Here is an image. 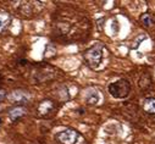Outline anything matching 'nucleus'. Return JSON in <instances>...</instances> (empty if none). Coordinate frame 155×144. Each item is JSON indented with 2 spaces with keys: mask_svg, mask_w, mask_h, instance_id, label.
Returning <instances> with one entry per match:
<instances>
[{
  "mask_svg": "<svg viewBox=\"0 0 155 144\" xmlns=\"http://www.w3.org/2000/svg\"><path fill=\"white\" fill-rule=\"evenodd\" d=\"M109 89V93L116 98V99H124L126 98L130 92H131V84L127 80H117V81H115L112 83L109 84L107 87Z\"/></svg>",
  "mask_w": 155,
  "mask_h": 144,
  "instance_id": "1",
  "label": "nucleus"
},
{
  "mask_svg": "<svg viewBox=\"0 0 155 144\" xmlns=\"http://www.w3.org/2000/svg\"><path fill=\"white\" fill-rule=\"evenodd\" d=\"M103 50H104L103 44L98 43L84 53V59L92 68H98L100 66V62L103 60Z\"/></svg>",
  "mask_w": 155,
  "mask_h": 144,
  "instance_id": "2",
  "label": "nucleus"
},
{
  "mask_svg": "<svg viewBox=\"0 0 155 144\" xmlns=\"http://www.w3.org/2000/svg\"><path fill=\"white\" fill-rule=\"evenodd\" d=\"M56 138L61 144H74L78 139V133L73 129H64L58 133Z\"/></svg>",
  "mask_w": 155,
  "mask_h": 144,
  "instance_id": "3",
  "label": "nucleus"
},
{
  "mask_svg": "<svg viewBox=\"0 0 155 144\" xmlns=\"http://www.w3.org/2000/svg\"><path fill=\"white\" fill-rule=\"evenodd\" d=\"M8 99L12 103H27L29 100V94H28V92L18 89V90L11 92L8 95Z\"/></svg>",
  "mask_w": 155,
  "mask_h": 144,
  "instance_id": "4",
  "label": "nucleus"
},
{
  "mask_svg": "<svg viewBox=\"0 0 155 144\" xmlns=\"http://www.w3.org/2000/svg\"><path fill=\"white\" fill-rule=\"evenodd\" d=\"M84 99H86V103H88V104H91V105H97V104L100 103L101 97H100V94H99V92H98L97 89H93V88H92V89H89V90L86 93Z\"/></svg>",
  "mask_w": 155,
  "mask_h": 144,
  "instance_id": "5",
  "label": "nucleus"
},
{
  "mask_svg": "<svg viewBox=\"0 0 155 144\" xmlns=\"http://www.w3.org/2000/svg\"><path fill=\"white\" fill-rule=\"evenodd\" d=\"M53 109H54V103L51 100H43L38 106V111H39L41 115H47L51 113Z\"/></svg>",
  "mask_w": 155,
  "mask_h": 144,
  "instance_id": "6",
  "label": "nucleus"
},
{
  "mask_svg": "<svg viewBox=\"0 0 155 144\" xmlns=\"http://www.w3.org/2000/svg\"><path fill=\"white\" fill-rule=\"evenodd\" d=\"M25 114H26V109H25L23 106H16V107H14L12 110H10V113H9V119H10L11 121H15V120H17V119L25 116Z\"/></svg>",
  "mask_w": 155,
  "mask_h": 144,
  "instance_id": "7",
  "label": "nucleus"
},
{
  "mask_svg": "<svg viewBox=\"0 0 155 144\" xmlns=\"http://www.w3.org/2000/svg\"><path fill=\"white\" fill-rule=\"evenodd\" d=\"M143 109L145 113L150 114V115H154L155 114V98H148L144 100V104H143Z\"/></svg>",
  "mask_w": 155,
  "mask_h": 144,
  "instance_id": "8",
  "label": "nucleus"
},
{
  "mask_svg": "<svg viewBox=\"0 0 155 144\" xmlns=\"http://www.w3.org/2000/svg\"><path fill=\"white\" fill-rule=\"evenodd\" d=\"M10 15L5 11H0V31H3L10 23Z\"/></svg>",
  "mask_w": 155,
  "mask_h": 144,
  "instance_id": "9",
  "label": "nucleus"
},
{
  "mask_svg": "<svg viewBox=\"0 0 155 144\" xmlns=\"http://www.w3.org/2000/svg\"><path fill=\"white\" fill-rule=\"evenodd\" d=\"M140 20H142V22L144 23V26H151L153 25V17L149 15V14H143L142 15V17H140Z\"/></svg>",
  "mask_w": 155,
  "mask_h": 144,
  "instance_id": "10",
  "label": "nucleus"
},
{
  "mask_svg": "<svg viewBox=\"0 0 155 144\" xmlns=\"http://www.w3.org/2000/svg\"><path fill=\"white\" fill-rule=\"evenodd\" d=\"M6 90H4V89H0V101H2L3 99H5L6 98Z\"/></svg>",
  "mask_w": 155,
  "mask_h": 144,
  "instance_id": "11",
  "label": "nucleus"
},
{
  "mask_svg": "<svg viewBox=\"0 0 155 144\" xmlns=\"http://www.w3.org/2000/svg\"><path fill=\"white\" fill-rule=\"evenodd\" d=\"M0 122H2V120H0Z\"/></svg>",
  "mask_w": 155,
  "mask_h": 144,
  "instance_id": "12",
  "label": "nucleus"
}]
</instances>
